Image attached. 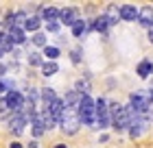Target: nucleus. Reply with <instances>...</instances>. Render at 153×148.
I'll return each mask as SVG.
<instances>
[{"label":"nucleus","instance_id":"nucleus-1","mask_svg":"<svg viewBox=\"0 0 153 148\" xmlns=\"http://www.w3.org/2000/svg\"><path fill=\"white\" fill-rule=\"evenodd\" d=\"M94 116H96V122L101 124V129H107V126H109L112 116H109V109H107L105 98H99V100L94 102Z\"/></svg>","mask_w":153,"mask_h":148},{"label":"nucleus","instance_id":"nucleus-2","mask_svg":"<svg viewBox=\"0 0 153 148\" xmlns=\"http://www.w3.org/2000/svg\"><path fill=\"white\" fill-rule=\"evenodd\" d=\"M109 116H112V120H114V129H116V131H125V129L129 126L131 116H129L127 107H114Z\"/></svg>","mask_w":153,"mask_h":148},{"label":"nucleus","instance_id":"nucleus-3","mask_svg":"<svg viewBox=\"0 0 153 148\" xmlns=\"http://www.w3.org/2000/svg\"><path fill=\"white\" fill-rule=\"evenodd\" d=\"M59 124H61V129H64L66 135H74V133L79 131V126H81L79 116L72 113V111H64V118H61Z\"/></svg>","mask_w":153,"mask_h":148},{"label":"nucleus","instance_id":"nucleus-4","mask_svg":"<svg viewBox=\"0 0 153 148\" xmlns=\"http://www.w3.org/2000/svg\"><path fill=\"white\" fill-rule=\"evenodd\" d=\"M7 105H9V109L13 111V113H22V109H24V98L18 94L16 89L13 91H7Z\"/></svg>","mask_w":153,"mask_h":148},{"label":"nucleus","instance_id":"nucleus-5","mask_svg":"<svg viewBox=\"0 0 153 148\" xmlns=\"http://www.w3.org/2000/svg\"><path fill=\"white\" fill-rule=\"evenodd\" d=\"M61 102H64V109H66V111H68V109H70V111H74V109H79L81 94H79V91H68V94H66V98H64Z\"/></svg>","mask_w":153,"mask_h":148},{"label":"nucleus","instance_id":"nucleus-6","mask_svg":"<svg viewBox=\"0 0 153 148\" xmlns=\"http://www.w3.org/2000/svg\"><path fill=\"white\" fill-rule=\"evenodd\" d=\"M24 124H26V116L24 113H13L11 120H9V126H11V131L16 133V135H20V133L24 131Z\"/></svg>","mask_w":153,"mask_h":148},{"label":"nucleus","instance_id":"nucleus-7","mask_svg":"<svg viewBox=\"0 0 153 148\" xmlns=\"http://www.w3.org/2000/svg\"><path fill=\"white\" fill-rule=\"evenodd\" d=\"M46 109L51 111V116H53V120H55V122H61V118H64V111H66V109H64V102H61L59 98H57L55 102H51Z\"/></svg>","mask_w":153,"mask_h":148},{"label":"nucleus","instance_id":"nucleus-8","mask_svg":"<svg viewBox=\"0 0 153 148\" xmlns=\"http://www.w3.org/2000/svg\"><path fill=\"white\" fill-rule=\"evenodd\" d=\"M138 20H140L142 26L153 29V9H151V7H142V9L138 11Z\"/></svg>","mask_w":153,"mask_h":148},{"label":"nucleus","instance_id":"nucleus-9","mask_svg":"<svg viewBox=\"0 0 153 148\" xmlns=\"http://www.w3.org/2000/svg\"><path fill=\"white\" fill-rule=\"evenodd\" d=\"M59 20H61V24L72 26V24L76 22V11L72 9V7H68V9H61V11H59Z\"/></svg>","mask_w":153,"mask_h":148},{"label":"nucleus","instance_id":"nucleus-10","mask_svg":"<svg viewBox=\"0 0 153 148\" xmlns=\"http://www.w3.org/2000/svg\"><path fill=\"white\" fill-rule=\"evenodd\" d=\"M118 15H120V20H125V22H131V20L138 18V11H136V7H131V4H123Z\"/></svg>","mask_w":153,"mask_h":148},{"label":"nucleus","instance_id":"nucleus-11","mask_svg":"<svg viewBox=\"0 0 153 148\" xmlns=\"http://www.w3.org/2000/svg\"><path fill=\"white\" fill-rule=\"evenodd\" d=\"M151 74H153V63L149 59H144V61L138 63V76H140V79H149Z\"/></svg>","mask_w":153,"mask_h":148},{"label":"nucleus","instance_id":"nucleus-12","mask_svg":"<svg viewBox=\"0 0 153 148\" xmlns=\"http://www.w3.org/2000/svg\"><path fill=\"white\" fill-rule=\"evenodd\" d=\"M31 122H33V135H35V137H39V135H44V133H46V126H44V122H42V116L39 113L33 116Z\"/></svg>","mask_w":153,"mask_h":148},{"label":"nucleus","instance_id":"nucleus-13","mask_svg":"<svg viewBox=\"0 0 153 148\" xmlns=\"http://www.w3.org/2000/svg\"><path fill=\"white\" fill-rule=\"evenodd\" d=\"M7 35H9L11 44H24V41H26L22 29H9V31H7Z\"/></svg>","mask_w":153,"mask_h":148},{"label":"nucleus","instance_id":"nucleus-14","mask_svg":"<svg viewBox=\"0 0 153 148\" xmlns=\"http://www.w3.org/2000/svg\"><path fill=\"white\" fill-rule=\"evenodd\" d=\"M39 96L44 98V105H46V107H48L51 102L57 100V96H55V89H53V87H42V89H39Z\"/></svg>","mask_w":153,"mask_h":148},{"label":"nucleus","instance_id":"nucleus-15","mask_svg":"<svg viewBox=\"0 0 153 148\" xmlns=\"http://www.w3.org/2000/svg\"><path fill=\"white\" fill-rule=\"evenodd\" d=\"M109 24H114V20H112V18H107V15H101V18H99V20H96V22L92 24V29H94V31H101V33H103V31H105Z\"/></svg>","mask_w":153,"mask_h":148},{"label":"nucleus","instance_id":"nucleus-16","mask_svg":"<svg viewBox=\"0 0 153 148\" xmlns=\"http://www.w3.org/2000/svg\"><path fill=\"white\" fill-rule=\"evenodd\" d=\"M59 72V66L55 61H46V63H42V74L44 76H53V74H57Z\"/></svg>","mask_w":153,"mask_h":148},{"label":"nucleus","instance_id":"nucleus-17","mask_svg":"<svg viewBox=\"0 0 153 148\" xmlns=\"http://www.w3.org/2000/svg\"><path fill=\"white\" fill-rule=\"evenodd\" d=\"M42 15H44V20H48V22H57L59 9H55V7H46V9L42 11Z\"/></svg>","mask_w":153,"mask_h":148},{"label":"nucleus","instance_id":"nucleus-18","mask_svg":"<svg viewBox=\"0 0 153 148\" xmlns=\"http://www.w3.org/2000/svg\"><path fill=\"white\" fill-rule=\"evenodd\" d=\"M0 50L7 52V50H13V44L9 39V35H7V31H0Z\"/></svg>","mask_w":153,"mask_h":148},{"label":"nucleus","instance_id":"nucleus-19","mask_svg":"<svg viewBox=\"0 0 153 148\" xmlns=\"http://www.w3.org/2000/svg\"><path fill=\"white\" fill-rule=\"evenodd\" d=\"M24 29H26V31H37V29H39V18H37V15H31V18H26V22H24Z\"/></svg>","mask_w":153,"mask_h":148},{"label":"nucleus","instance_id":"nucleus-20","mask_svg":"<svg viewBox=\"0 0 153 148\" xmlns=\"http://www.w3.org/2000/svg\"><path fill=\"white\" fill-rule=\"evenodd\" d=\"M72 33H74V37H81V35L85 33V22H83V20H76L72 24Z\"/></svg>","mask_w":153,"mask_h":148},{"label":"nucleus","instance_id":"nucleus-21","mask_svg":"<svg viewBox=\"0 0 153 148\" xmlns=\"http://www.w3.org/2000/svg\"><path fill=\"white\" fill-rule=\"evenodd\" d=\"M44 52H46V57L51 59V61H55V59L59 57V48H55V46H46Z\"/></svg>","mask_w":153,"mask_h":148},{"label":"nucleus","instance_id":"nucleus-22","mask_svg":"<svg viewBox=\"0 0 153 148\" xmlns=\"http://www.w3.org/2000/svg\"><path fill=\"white\" fill-rule=\"evenodd\" d=\"M29 63H31V66H42L44 61H42V57H39L37 52H31L29 54Z\"/></svg>","mask_w":153,"mask_h":148},{"label":"nucleus","instance_id":"nucleus-23","mask_svg":"<svg viewBox=\"0 0 153 148\" xmlns=\"http://www.w3.org/2000/svg\"><path fill=\"white\" fill-rule=\"evenodd\" d=\"M33 44H35V46H44L46 44V37L42 33H35V35H33Z\"/></svg>","mask_w":153,"mask_h":148},{"label":"nucleus","instance_id":"nucleus-24","mask_svg":"<svg viewBox=\"0 0 153 148\" xmlns=\"http://www.w3.org/2000/svg\"><path fill=\"white\" fill-rule=\"evenodd\" d=\"M7 111H9V105H7V100H4V98H0V118H2V116H7Z\"/></svg>","mask_w":153,"mask_h":148},{"label":"nucleus","instance_id":"nucleus-25","mask_svg":"<svg viewBox=\"0 0 153 148\" xmlns=\"http://www.w3.org/2000/svg\"><path fill=\"white\" fill-rule=\"evenodd\" d=\"M46 29L51 33H57L59 31V22H46Z\"/></svg>","mask_w":153,"mask_h":148},{"label":"nucleus","instance_id":"nucleus-26","mask_svg":"<svg viewBox=\"0 0 153 148\" xmlns=\"http://www.w3.org/2000/svg\"><path fill=\"white\" fill-rule=\"evenodd\" d=\"M72 61H74V63L81 61V50H79V48H76V50H72Z\"/></svg>","mask_w":153,"mask_h":148},{"label":"nucleus","instance_id":"nucleus-27","mask_svg":"<svg viewBox=\"0 0 153 148\" xmlns=\"http://www.w3.org/2000/svg\"><path fill=\"white\" fill-rule=\"evenodd\" d=\"M9 148H22V144H18V142H13V144H11Z\"/></svg>","mask_w":153,"mask_h":148},{"label":"nucleus","instance_id":"nucleus-28","mask_svg":"<svg viewBox=\"0 0 153 148\" xmlns=\"http://www.w3.org/2000/svg\"><path fill=\"white\" fill-rule=\"evenodd\" d=\"M149 41L153 44V29H151V33H149Z\"/></svg>","mask_w":153,"mask_h":148},{"label":"nucleus","instance_id":"nucleus-29","mask_svg":"<svg viewBox=\"0 0 153 148\" xmlns=\"http://www.w3.org/2000/svg\"><path fill=\"white\" fill-rule=\"evenodd\" d=\"M2 91H4V87H2V81H0V94H2Z\"/></svg>","mask_w":153,"mask_h":148},{"label":"nucleus","instance_id":"nucleus-30","mask_svg":"<svg viewBox=\"0 0 153 148\" xmlns=\"http://www.w3.org/2000/svg\"><path fill=\"white\" fill-rule=\"evenodd\" d=\"M55 148H66V146H64V144H59V146H55Z\"/></svg>","mask_w":153,"mask_h":148},{"label":"nucleus","instance_id":"nucleus-31","mask_svg":"<svg viewBox=\"0 0 153 148\" xmlns=\"http://www.w3.org/2000/svg\"><path fill=\"white\" fill-rule=\"evenodd\" d=\"M2 54H4V52H2V50H0V57H2Z\"/></svg>","mask_w":153,"mask_h":148}]
</instances>
